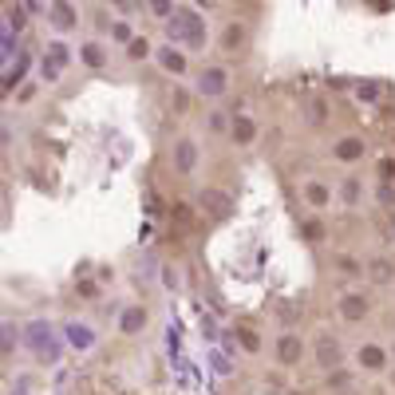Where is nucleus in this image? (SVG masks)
<instances>
[{
  "mask_svg": "<svg viewBox=\"0 0 395 395\" xmlns=\"http://www.w3.org/2000/svg\"><path fill=\"white\" fill-rule=\"evenodd\" d=\"M170 36H174L178 48H186V52H202L206 40H210V24H206V9H198V4H178L174 20H170Z\"/></svg>",
  "mask_w": 395,
  "mask_h": 395,
  "instance_id": "nucleus-1",
  "label": "nucleus"
},
{
  "mask_svg": "<svg viewBox=\"0 0 395 395\" xmlns=\"http://www.w3.org/2000/svg\"><path fill=\"white\" fill-rule=\"evenodd\" d=\"M332 316H336L340 328H360V324H368L376 316V296L360 285L340 289V293L332 296Z\"/></svg>",
  "mask_w": 395,
  "mask_h": 395,
  "instance_id": "nucleus-2",
  "label": "nucleus"
},
{
  "mask_svg": "<svg viewBox=\"0 0 395 395\" xmlns=\"http://www.w3.org/2000/svg\"><path fill=\"white\" fill-rule=\"evenodd\" d=\"M190 79H194V95L206 103H221V99H230V91H233V72H230V64H221V60L198 64Z\"/></svg>",
  "mask_w": 395,
  "mask_h": 395,
  "instance_id": "nucleus-3",
  "label": "nucleus"
},
{
  "mask_svg": "<svg viewBox=\"0 0 395 395\" xmlns=\"http://www.w3.org/2000/svg\"><path fill=\"white\" fill-rule=\"evenodd\" d=\"M395 364L391 356V340H379V336H364V340H356V348H352V368L360 372V376H387Z\"/></svg>",
  "mask_w": 395,
  "mask_h": 395,
  "instance_id": "nucleus-4",
  "label": "nucleus"
},
{
  "mask_svg": "<svg viewBox=\"0 0 395 395\" xmlns=\"http://www.w3.org/2000/svg\"><path fill=\"white\" fill-rule=\"evenodd\" d=\"M269 360L285 372L301 368L304 360H308V336H301L296 328H277L269 336Z\"/></svg>",
  "mask_w": 395,
  "mask_h": 395,
  "instance_id": "nucleus-5",
  "label": "nucleus"
},
{
  "mask_svg": "<svg viewBox=\"0 0 395 395\" xmlns=\"http://www.w3.org/2000/svg\"><path fill=\"white\" fill-rule=\"evenodd\" d=\"M206 166V147L202 138L190 135V130H182V135H174V143H170V170H174L178 178H194L198 170Z\"/></svg>",
  "mask_w": 395,
  "mask_h": 395,
  "instance_id": "nucleus-6",
  "label": "nucleus"
},
{
  "mask_svg": "<svg viewBox=\"0 0 395 395\" xmlns=\"http://www.w3.org/2000/svg\"><path fill=\"white\" fill-rule=\"evenodd\" d=\"M368 155H372V147L360 130H340V135L328 138V158L336 166H344V170H356L360 162H368Z\"/></svg>",
  "mask_w": 395,
  "mask_h": 395,
  "instance_id": "nucleus-7",
  "label": "nucleus"
},
{
  "mask_svg": "<svg viewBox=\"0 0 395 395\" xmlns=\"http://www.w3.org/2000/svg\"><path fill=\"white\" fill-rule=\"evenodd\" d=\"M328 273L340 289L364 285L368 281V257H360L356 249H332L328 253Z\"/></svg>",
  "mask_w": 395,
  "mask_h": 395,
  "instance_id": "nucleus-8",
  "label": "nucleus"
},
{
  "mask_svg": "<svg viewBox=\"0 0 395 395\" xmlns=\"http://www.w3.org/2000/svg\"><path fill=\"white\" fill-rule=\"evenodd\" d=\"M308 360H313L316 372H332L344 364V340L332 328H316L308 336Z\"/></svg>",
  "mask_w": 395,
  "mask_h": 395,
  "instance_id": "nucleus-9",
  "label": "nucleus"
},
{
  "mask_svg": "<svg viewBox=\"0 0 395 395\" xmlns=\"http://www.w3.org/2000/svg\"><path fill=\"white\" fill-rule=\"evenodd\" d=\"M301 206H304V213H328L336 206V182L324 174H304L301 178Z\"/></svg>",
  "mask_w": 395,
  "mask_h": 395,
  "instance_id": "nucleus-10",
  "label": "nucleus"
},
{
  "mask_svg": "<svg viewBox=\"0 0 395 395\" xmlns=\"http://www.w3.org/2000/svg\"><path fill=\"white\" fill-rule=\"evenodd\" d=\"M75 55H79V67L91 75H107L111 64H115V48L99 36H83L79 44H75Z\"/></svg>",
  "mask_w": 395,
  "mask_h": 395,
  "instance_id": "nucleus-11",
  "label": "nucleus"
},
{
  "mask_svg": "<svg viewBox=\"0 0 395 395\" xmlns=\"http://www.w3.org/2000/svg\"><path fill=\"white\" fill-rule=\"evenodd\" d=\"M155 64L162 67L170 79H190L194 75V55L186 52V48H178V44H158V55H155Z\"/></svg>",
  "mask_w": 395,
  "mask_h": 395,
  "instance_id": "nucleus-12",
  "label": "nucleus"
},
{
  "mask_svg": "<svg viewBox=\"0 0 395 395\" xmlns=\"http://www.w3.org/2000/svg\"><path fill=\"white\" fill-rule=\"evenodd\" d=\"M261 138V119L253 111H233V127H230V147L233 150H253Z\"/></svg>",
  "mask_w": 395,
  "mask_h": 395,
  "instance_id": "nucleus-13",
  "label": "nucleus"
},
{
  "mask_svg": "<svg viewBox=\"0 0 395 395\" xmlns=\"http://www.w3.org/2000/svg\"><path fill=\"white\" fill-rule=\"evenodd\" d=\"M233 340H238V348L253 360L269 356V336L257 328V321H249V316H241V321L233 324Z\"/></svg>",
  "mask_w": 395,
  "mask_h": 395,
  "instance_id": "nucleus-14",
  "label": "nucleus"
},
{
  "mask_svg": "<svg viewBox=\"0 0 395 395\" xmlns=\"http://www.w3.org/2000/svg\"><path fill=\"white\" fill-rule=\"evenodd\" d=\"M198 213H206V218L210 221H226L233 213V198L226 190H221V186H202V190H198Z\"/></svg>",
  "mask_w": 395,
  "mask_h": 395,
  "instance_id": "nucleus-15",
  "label": "nucleus"
},
{
  "mask_svg": "<svg viewBox=\"0 0 395 395\" xmlns=\"http://www.w3.org/2000/svg\"><path fill=\"white\" fill-rule=\"evenodd\" d=\"M336 202H340L344 210H360V206L368 202V178H360L356 170L336 178Z\"/></svg>",
  "mask_w": 395,
  "mask_h": 395,
  "instance_id": "nucleus-16",
  "label": "nucleus"
},
{
  "mask_svg": "<svg viewBox=\"0 0 395 395\" xmlns=\"http://www.w3.org/2000/svg\"><path fill=\"white\" fill-rule=\"evenodd\" d=\"M360 384V372L352 364H340V368L332 372H321V391L324 395H344V391H356Z\"/></svg>",
  "mask_w": 395,
  "mask_h": 395,
  "instance_id": "nucleus-17",
  "label": "nucleus"
},
{
  "mask_svg": "<svg viewBox=\"0 0 395 395\" xmlns=\"http://www.w3.org/2000/svg\"><path fill=\"white\" fill-rule=\"evenodd\" d=\"M245 40H249V24H245V20H226V24H221V32H218V48L226 55L241 52V48H245Z\"/></svg>",
  "mask_w": 395,
  "mask_h": 395,
  "instance_id": "nucleus-18",
  "label": "nucleus"
},
{
  "mask_svg": "<svg viewBox=\"0 0 395 395\" xmlns=\"http://www.w3.org/2000/svg\"><path fill=\"white\" fill-rule=\"evenodd\" d=\"M368 285L372 289H391L395 285V261L387 253H372L368 257Z\"/></svg>",
  "mask_w": 395,
  "mask_h": 395,
  "instance_id": "nucleus-19",
  "label": "nucleus"
},
{
  "mask_svg": "<svg viewBox=\"0 0 395 395\" xmlns=\"http://www.w3.org/2000/svg\"><path fill=\"white\" fill-rule=\"evenodd\" d=\"M296 233H301L304 245H328V226H324L321 213H301V221H296Z\"/></svg>",
  "mask_w": 395,
  "mask_h": 395,
  "instance_id": "nucleus-20",
  "label": "nucleus"
},
{
  "mask_svg": "<svg viewBox=\"0 0 395 395\" xmlns=\"http://www.w3.org/2000/svg\"><path fill=\"white\" fill-rule=\"evenodd\" d=\"M44 55H48V67H52V75H60V72H67L72 64H79V55H75V48L67 44V40H60V36H55L52 44L44 48Z\"/></svg>",
  "mask_w": 395,
  "mask_h": 395,
  "instance_id": "nucleus-21",
  "label": "nucleus"
},
{
  "mask_svg": "<svg viewBox=\"0 0 395 395\" xmlns=\"http://www.w3.org/2000/svg\"><path fill=\"white\" fill-rule=\"evenodd\" d=\"M301 115H304V123H308L313 130H324L332 123V103L324 99V95H308L304 107H301Z\"/></svg>",
  "mask_w": 395,
  "mask_h": 395,
  "instance_id": "nucleus-22",
  "label": "nucleus"
},
{
  "mask_svg": "<svg viewBox=\"0 0 395 395\" xmlns=\"http://www.w3.org/2000/svg\"><path fill=\"white\" fill-rule=\"evenodd\" d=\"M48 16H52V28H55V32H60V36H67V32H75V28H79L83 9H79V4H48Z\"/></svg>",
  "mask_w": 395,
  "mask_h": 395,
  "instance_id": "nucleus-23",
  "label": "nucleus"
},
{
  "mask_svg": "<svg viewBox=\"0 0 395 395\" xmlns=\"http://www.w3.org/2000/svg\"><path fill=\"white\" fill-rule=\"evenodd\" d=\"M135 36H138V28H135V20H130V16H115V20H111V28H107V44L111 48L127 52V48L135 44Z\"/></svg>",
  "mask_w": 395,
  "mask_h": 395,
  "instance_id": "nucleus-24",
  "label": "nucleus"
},
{
  "mask_svg": "<svg viewBox=\"0 0 395 395\" xmlns=\"http://www.w3.org/2000/svg\"><path fill=\"white\" fill-rule=\"evenodd\" d=\"M147 324H150L147 304H127V308L119 313V332H123V336H138Z\"/></svg>",
  "mask_w": 395,
  "mask_h": 395,
  "instance_id": "nucleus-25",
  "label": "nucleus"
},
{
  "mask_svg": "<svg viewBox=\"0 0 395 395\" xmlns=\"http://www.w3.org/2000/svg\"><path fill=\"white\" fill-rule=\"evenodd\" d=\"M155 55H158L155 40H150L147 32H138V36H135V44H130L127 52H123V60H127L130 67H138V64H150V60H155Z\"/></svg>",
  "mask_w": 395,
  "mask_h": 395,
  "instance_id": "nucleus-26",
  "label": "nucleus"
},
{
  "mask_svg": "<svg viewBox=\"0 0 395 395\" xmlns=\"http://www.w3.org/2000/svg\"><path fill=\"white\" fill-rule=\"evenodd\" d=\"M230 127H233L230 107H210L206 111V130H210L213 138H226V143H230Z\"/></svg>",
  "mask_w": 395,
  "mask_h": 395,
  "instance_id": "nucleus-27",
  "label": "nucleus"
},
{
  "mask_svg": "<svg viewBox=\"0 0 395 395\" xmlns=\"http://www.w3.org/2000/svg\"><path fill=\"white\" fill-rule=\"evenodd\" d=\"M356 99L360 103H379V99H384V87L372 83V79H364V83H356Z\"/></svg>",
  "mask_w": 395,
  "mask_h": 395,
  "instance_id": "nucleus-28",
  "label": "nucleus"
},
{
  "mask_svg": "<svg viewBox=\"0 0 395 395\" xmlns=\"http://www.w3.org/2000/svg\"><path fill=\"white\" fill-rule=\"evenodd\" d=\"M376 182H395V158L391 155L376 158Z\"/></svg>",
  "mask_w": 395,
  "mask_h": 395,
  "instance_id": "nucleus-29",
  "label": "nucleus"
},
{
  "mask_svg": "<svg viewBox=\"0 0 395 395\" xmlns=\"http://www.w3.org/2000/svg\"><path fill=\"white\" fill-rule=\"evenodd\" d=\"M36 99H40V87H36L32 79H28V83H20V91L12 95V103H16V107H24V103H36Z\"/></svg>",
  "mask_w": 395,
  "mask_h": 395,
  "instance_id": "nucleus-30",
  "label": "nucleus"
},
{
  "mask_svg": "<svg viewBox=\"0 0 395 395\" xmlns=\"http://www.w3.org/2000/svg\"><path fill=\"white\" fill-rule=\"evenodd\" d=\"M170 103H174V115H186V111H190V87H174Z\"/></svg>",
  "mask_w": 395,
  "mask_h": 395,
  "instance_id": "nucleus-31",
  "label": "nucleus"
},
{
  "mask_svg": "<svg viewBox=\"0 0 395 395\" xmlns=\"http://www.w3.org/2000/svg\"><path fill=\"white\" fill-rule=\"evenodd\" d=\"M372 194H376V202L395 206V182H376V186H372Z\"/></svg>",
  "mask_w": 395,
  "mask_h": 395,
  "instance_id": "nucleus-32",
  "label": "nucleus"
},
{
  "mask_svg": "<svg viewBox=\"0 0 395 395\" xmlns=\"http://www.w3.org/2000/svg\"><path fill=\"white\" fill-rule=\"evenodd\" d=\"M277 324H281V328H293V324H296V308H293V304H281V308H277Z\"/></svg>",
  "mask_w": 395,
  "mask_h": 395,
  "instance_id": "nucleus-33",
  "label": "nucleus"
},
{
  "mask_svg": "<svg viewBox=\"0 0 395 395\" xmlns=\"http://www.w3.org/2000/svg\"><path fill=\"white\" fill-rule=\"evenodd\" d=\"M79 296H99V285H91V281H79Z\"/></svg>",
  "mask_w": 395,
  "mask_h": 395,
  "instance_id": "nucleus-34",
  "label": "nucleus"
},
{
  "mask_svg": "<svg viewBox=\"0 0 395 395\" xmlns=\"http://www.w3.org/2000/svg\"><path fill=\"white\" fill-rule=\"evenodd\" d=\"M384 379H387V387H391V391H395V364H391V372H387Z\"/></svg>",
  "mask_w": 395,
  "mask_h": 395,
  "instance_id": "nucleus-35",
  "label": "nucleus"
},
{
  "mask_svg": "<svg viewBox=\"0 0 395 395\" xmlns=\"http://www.w3.org/2000/svg\"><path fill=\"white\" fill-rule=\"evenodd\" d=\"M344 395H360V391H344Z\"/></svg>",
  "mask_w": 395,
  "mask_h": 395,
  "instance_id": "nucleus-36",
  "label": "nucleus"
},
{
  "mask_svg": "<svg viewBox=\"0 0 395 395\" xmlns=\"http://www.w3.org/2000/svg\"><path fill=\"white\" fill-rule=\"evenodd\" d=\"M391 356H395V340H391Z\"/></svg>",
  "mask_w": 395,
  "mask_h": 395,
  "instance_id": "nucleus-37",
  "label": "nucleus"
}]
</instances>
